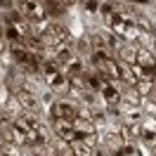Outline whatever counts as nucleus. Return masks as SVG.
Masks as SVG:
<instances>
[{
  "mask_svg": "<svg viewBox=\"0 0 156 156\" xmlns=\"http://www.w3.org/2000/svg\"><path fill=\"white\" fill-rule=\"evenodd\" d=\"M40 76H43V80H45L55 92H69V90H71V80H69L66 71L59 66L57 62L45 59V62L40 64Z\"/></svg>",
  "mask_w": 156,
  "mask_h": 156,
  "instance_id": "1",
  "label": "nucleus"
},
{
  "mask_svg": "<svg viewBox=\"0 0 156 156\" xmlns=\"http://www.w3.org/2000/svg\"><path fill=\"white\" fill-rule=\"evenodd\" d=\"M40 40H43V48L48 50H66L71 48V36L64 26L59 24H48L45 31L40 33Z\"/></svg>",
  "mask_w": 156,
  "mask_h": 156,
  "instance_id": "2",
  "label": "nucleus"
},
{
  "mask_svg": "<svg viewBox=\"0 0 156 156\" xmlns=\"http://www.w3.org/2000/svg\"><path fill=\"white\" fill-rule=\"evenodd\" d=\"M19 12L31 21V24H43L48 19V10H45V2L40 0H17Z\"/></svg>",
  "mask_w": 156,
  "mask_h": 156,
  "instance_id": "3",
  "label": "nucleus"
},
{
  "mask_svg": "<svg viewBox=\"0 0 156 156\" xmlns=\"http://www.w3.org/2000/svg\"><path fill=\"white\" fill-rule=\"evenodd\" d=\"M14 99L19 102V107L21 109H26L29 114H36L43 104H40V99H38V95L33 92L31 88H19L17 92H14Z\"/></svg>",
  "mask_w": 156,
  "mask_h": 156,
  "instance_id": "4",
  "label": "nucleus"
},
{
  "mask_svg": "<svg viewBox=\"0 0 156 156\" xmlns=\"http://www.w3.org/2000/svg\"><path fill=\"white\" fill-rule=\"evenodd\" d=\"M52 128H55V135L64 142V144H71L78 137L76 128H73V121H64V118H52Z\"/></svg>",
  "mask_w": 156,
  "mask_h": 156,
  "instance_id": "5",
  "label": "nucleus"
},
{
  "mask_svg": "<svg viewBox=\"0 0 156 156\" xmlns=\"http://www.w3.org/2000/svg\"><path fill=\"white\" fill-rule=\"evenodd\" d=\"M50 114H52V118L76 121V118H78V109L73 107V104H69V102H55V104L50 107Z\"/></svg>",
  "mask_w": 156,
  "mask_h": 156,
  "instance_id": "6",
  "label": "nucleus"
},
{
  "mask_svg": "<svg viewBox=\"0 0 156 156\" xmlns=\"http://www.w3.org/2000/svg\"><path fill=\"white\" fill-rule=\"evenodd\" d=\"M69 151H71V156H92V144H88L85 140L76 137V140L69 144Z\"/></svg>",
  "mask_w": 156,
  "mask_h": 156,
  "instance_id": "7",
  "label": "nucleus"
},
{
  "mask_svg": "<svg viewBox=\"0 0 156 156\" xmlns=\"http://www.w3.org/2000/svg\"><path fill=\"white\" fill-rule=\"evenodd\" d=\"M135 62L140 64V66H147V69H156V57L149 52L147 48H137V57Z\"/></svg>",
  "mask_w": 156,
  "mask_h": 156,
  "instance_id": "8",
  "label": "nucleus"
},
{
  "mask_svg": "<svg viewBox=\"0 0 156 156\" xmlns=\"http://www.w3.org/2000/svg\"><path fill=\"white\" fill-rule=\"evenodd\" d=\"M135 57H137L135 43H133V45H123V48H118V59H121V62H126V64H135Z\"/></svg>",
  "mask_w": 156,
  "mask_h": 156,
  "instance_id": "9",
  "label": "nucleus"
},
{
  "mask_svg": "<svg viewBox=\"0 0 156 156\" xmlns=\"http://www.w3.org/2000/svg\"><path fill=\"white\" fill-rule=\"evenodd\" d=\"M111 156H137V154H135V147L133 144H121L118 149L111 151Z\"/></svg>",
  "mask_w": 156,
  "mask_h": 156,
  "instance_id": "10",
  "label": "nucleus"
},
{
  "mask_svg": "<svg viewBox=\"0 0 156 156\" xmlns=\"http://www.w3.org/2000/svg\"><path fill=\"white\" fill-rule=\"evenodd\" d=\"M147 97H149V102H151V104H156V83H154V88H151V92H149Z\"/></svg>",
  "mask_w": 156,
  "mask_h": 156,
  "instance_id": "11",
  "label": "nucleus"
},
{
  "mask_svg": "<svg viewBox=\"0 0 156 156\" xmlns=\"http://www.w3.org/2000/svg\"><path fill=\"white\" fill-rule=\"evenodd\" d=\"M5 48H7V43H5V36H2V33H0V55H2V52H5Z\"/></svg>",
  "mask_w": 156,
  "mask_h": 156,
  "instance_id": "12",
  "label": "nucleus"
},
{
  "mask_svg": "<svg viewBox=\"0 0 156 156\" xmlns=\"http://www.w3.org/2000/svg\"><path fill=\"white\" fill-rule=\"evenodd\" d=\"M5 142H7V140H5V135L0 133V154H2V147H5Z\"/></svg>",
  "mask_w": 156,
  "mask_h": 156,
  "instance_id": "13",
  "label": "nucleus"
},
{
  "mask_svg": "<svg viewBox=\"0 0 156 156\" xmlns=\"http://www.w3.org/2000/svg\"><path fill=\"white\" fill-rule=\"evenodd\" d=\"M10 5H12L10 0H0V7H5V10H7V7H10Z\"/></svg>",
  "mask_w": 156,
  "mask_h": 156,
  "instance_id": "14",
  "label": "nucleus"
},
{
  "mask_svg": "<svg viewBox=\"0 0 156 156\" xmlns=\"http://www.w3.org/2000/svg\"><path fill=\"white\" fill-rule=\"evenodd\" d=\"M128 2H135V0H128Z\"/></svg>",
  "mask_w": 156,
  "mask_h": 156,
  "instance_id": "15",
  "label": "nucleus"
},
{
  "mask_svg": "<svg viewBox=\"0 0 156 156\" xmlns=\"http://www.w3.org/2000/svg\"><path fill=\"white\" fill-rule=\"evenodd\" d=\"M0 156H7V154H0Z\"/></svg>",
  "mask_w": 156,
  "mask_h": 156,
  "instance_id": "16",
  "label": "nucleus"
},
{
  "mask_svg": "<svg viewBox=\"0 0 156 156\" xmlns=\"http://www.w3.org/2000/svg\"><path fill=\"white\" fill-rule=\"evenodd\" d=\"M36 156H38V154H36Z\"/></svg>",
  "mask_w": 156,
  "mask_h": 156,
  "instance_id": "17",
  "label": "nucleus"
},
{
  "mask_svg": "<svg viewBox=\"0 0 156 156\" xmlns=\"http://www.w3.org/2000/svg\"><path fill=\"white\" fill-rule=\"evenodd\" d=\"M154 156H156V154H154Z\"/></svg>",
  "mask_w": 156,
  "mask_h": 156,
  "instance_id": "18",
  "label": "nucleus"
}]
</instances>
